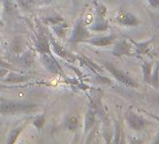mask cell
<instances>
[{"mask_svg": "<svg viewBox=\"0 0 159 144\" xmlns=\"http://www.w3.org/2000/svg\"><path fill=\"white\" fill-rule=\"evenodd\" d=\"M36 109V104L12 100H4L0 98V114H15L20 112H27Z\"/></svg>", "mask_w": 159, "mask_h": 144, "instance_id": "cell-1", "label": "cell"}, {"mask_svg": "<svg viewBox=\"0 0 159 144\" xmlns=\"http://www.w3.org/2000/svg\"><path fill=\"white\" fill-rule=\"evenodd\" d=\"M103 65L106 67V69L110 72V73L121 83H123L124 85L129 87V88H138L139 85L138 83V82L131 76L129 75L127 72L116 67L114 65L111 64L110 62L107 61H103L102 62Z\"/></svg>", "mask_w": 159, "mask_h": 144, "instance_id": "cell-2", "label": "cell"}, {"mask_svg": "<svg viewBox=\"0 0 159 144\" xmlns=\"http://www.w3.org/2000/svg\"><path fill=\"white\" fill-rule=\"evenodd\" d=\"M125 120L128 126L136 132H142L149 125L152 124V123L149 120L144 118L142 115L137 113L132 109L126 110L125 114Z\"/></svg>", "mask_w": 159, "mask_h": 144, "instance_id": "cell-3", "label": "cell"}, {"mask_svg": "<svg viewBox=\"0 0 159 144\" xmlns=\"http://www.w3.org/2000/svg\"><path fill=\"white\" fill-rule=\"evenodd\" d=\"M118 25L125 27H137L140 25L139 18L127 10H120L115 17Z\"/></svg>", "mask_w": 159, "mask_h": 144, "instance_id": "cell-4", "label": "cell"}, {"mask_svg": "<svg viewBox=\"0 0 159 144\" xmlns=\"http://www.w3.org/2000/svg\"><path fill=\"white\" fill-rule=\"evenodd\" d=\"M112 54L117 57L134 55L135 51H134V46H133L132 41H128L125 38L117 41L113 47Z\"/></svg>", "mask_w": 159, "mask_h": 144, "instance_id": "cell-5", "label": "cell"}, {"mask_svg": "<svg viewBox=\"0 0 159 144\" xmlns=\"http://www.w3.org/2000/svg\"><path fill=\"white\" fill-rule=\"evenodd\" d=\"M90 37V33L85 29L83 22L80 20L77 22L75 28L72 32L70 37V41L72 42H79V41H84Z\"/></svg>", "mask_w": 159, "mask_h": 144, "instance_id": "cell-6", "label": "cell"}, {"mask_svg": "<svg viewBox=\"0 0 159 144\" xmlns=\"http://www.w3.org/2000/svg\"><path fill=\"white\" fill-rule=\"evenodd\" d=\"M117 37L115 35H108V36H103V37H99V38H90V39H86L84 40L87 43H90L94 46L97 47H105V46H109L111 44H112L115 40H116Z\"/></svg>", "mask_w": 159, "mask_h": 144, "instance_id": "cell-7", "label": "cell"}, {"mask_svg": "<svg viewBox=\"0 0 159 144\" xmlns=\"http://www.w3.org/2000/svg\"><path fill=\"white\" fill-rule=\"evenodd\" d=\"M153 38H151L149 40L146 41H142V42H134L133 46H134V51H135V54H146L149 52L150 49H151V44L152 43Z\"/></svg>", "mask_w": 159, "mask_h": 144, "instance_id": "cell-8", "label": "cell"}, {"mask_svg": "<svg viewBox=\"0 0 159 144\" xmlns=\"http://www.w3.org/2000/svg\"><path fill=\"white\" fill-rule=\"evenodd\" d=\"M96 121V115L93 109H88L86 115H85V122H84V133H88L94 126Z\"/></svg>", "mask_w": 159, "mask_h": 144, "instance_id": "cell-9", "label": "cell"}, {"mask_svg": "<svg viewBox=\"0 0 159 144\" xmlns=\"http://www.w3.org/2000/svg\"><path fill=\"white\" fill-rule=\"evenodd\" d=\"M154 63L153 62H143L142 64V74H143V82L145 83L150 84V80H151V75L152 72Z\"/></svg>", "mask_w": 159, "mask_h": 144, "instance_id": "cell-10", "label": "cell"}, {"mask_svg": "<svg viewBox=\"0 0 159 144\" xmlns=\"http://www.w3.org/2000/svg\"><path fill=\"white\" fill-rule=\"evenodd\" d=\"M42 59H43L45 65H47V67L51 71H52V72H60V67H59L58 64L51 56V54H49V56H48L47 53H42Z\"/></svg>", "mask_w": 159, "mask_h": 144, "instance_id": "cell-11", "label": "cell"}, {"mask_svg": "<svg viewBox=\"0 0 159 144\" xmlns=\"http://www.w3.org/2000/svg\"><path fill=\"white\" fill-rule=\"evenodd\" d=\"M150 84L154 89H159V60L153 65L152 72L151 75V80H150Z\"/></svg>", "mask_w": 159, "mask_h": 144, "instance_id": "cell-12", "label": "cell"}, {"mask_svg": "<svg viewBox=\"0 0 159 144\" xmlns=\"http://www.w3.org/2000/svg\"><path fill=\"white\" fill-rule=\"evenodd\" d=\"M90 29L93 31H98V32L106 31L109 29V24L106 20H104L103 18L100 17L90 26Z\"/></svg>", "mask_w": 159, "mask_h": 144, "instance_id": "cell-13", "label": "cell"}, {"mask_svg": "<svg viewBox=\"0 0 159 144\" xmlns=\"http://www.w3.org/2000/svg\"><path fill=\"white\" fill-rule=\"evenodd\" d=\"M37 48H38V51L41 54L42 53H47V54L51 53V45H50L49 41L47 40V38H40L38 40Z\"/></svg>", "mask_w": 159, "mask_h": 144, "instance_id": "cell-14", "label": "cell"}, {"mask_svg": "<svg viewBox=\"0 0 159 144\" xmlns=\"http://www.w3.org/2000/svg\"><path fill=\"white\" fill-rule=\"evenodd\" d=\"M26 80H28L27 76H23V75H19V74H15V73H10L8 75V78L5 80V82L7 83H23L25 82Z\"/></svg>", "mask_w": 159, "mask_h": 144, "instance_id": "cell-15", "label": "cell"}, {"mask_svg": "<svg viewBox=\"0 0 159 144\" xmlns=\"http://www.w3.org/2000/svg\"><path fill=\"white\" fill-rule=\"evenodd\" d=\"M66 128L70 131H75L77 130L78 126H79V120L76 116H69L66 122Z\"/></svg>", "mask_w": 159, "mask_h": 144, "instance_id": "cell-16", "label": "cell"}, {"mask_svg": "<svg viewBox=\"0 0 159 144\" xmlns=\"http://www.w3.org/2000/svg\"><path fill=\"white\" fill-rule=\"evenodd\" d=\"M123 136V127H122V124L117 121L115 124V133H114V140L113 142L115 143H119L122 142L121 137Z\"/></svg>", "mask_w": 159, "mask_h": 144, "instance_id": "cell-17", "label": "cell"}, {"mask_svg": "<svg viewBox=\"0 0 159 144\" xmlns=\"http://www.w3.org/2000/svg\"><path fill=\"white\" fill-rule=\"evenodd\" d=\"M52 44L53 46V50L55 52L56 54H58L59 56H62L63 58H66V59H69V53H67L59 44H57L56 42H54L53 40L52 41Z\"/></svg>", "mask_w": 159, "mask_h": 144, "instance_id": "cell-18", "label": "cell"}, {"mask_svg": "<svg viewBox=\"0 0 159 144\" xmlns=\"http://www.w3.org/2000/svg\"><path fill=\"white\" fill-rule=\"evenodd\" d=\"M24 127H25V125H24V126H19V127H17V128H14V129L11 132V134H10V137H9V138H8V142H9V143H14V142L16 141V139L18 138L20 133L22 132V130H23Z\"/></svg>", "mask_w": 159, "mask_h": 144, "instance_id": "cell-19", "label": "cell"}, {"mask_svg": "<svg viewBox=\"0 0 159 144\" xmlns=\"http://www.w3.org/2000/svg\"><path fill=\"white\" fill-rule=\"evenodd\" d=\"M45 121H46L45 116H44V115H40V116H38V117L35 119V121L33 122V124H34V125H35L38 129H41V128L44 126V124H45Z\"/></svg>", "mask_w": 159, "mask_h": 144, "instance_id": "cell-20", "label": "cell"}, {"mask_svg": "<svg viewBox=\"0 0 159 144\" xmlns=\"http://www.w3.org/2000/svg\"><path fill=\"white\" fill-rule=\"evenodd\" d=\"M20 6L25 10H31L33 8V0H18Z\"/></svg>", "mask_w": 159, "mask_h": 144, "instance_id": "cell-21", "label": "cell"}, {"mask_svg": "<svg viewBox=\"0 0 159 144\" xmlns=\"http://www.w3.org/2000/svg\"><path fill=\"white\" fill-rule=\"evenodd\" d=\"M97 11H98V14L99 17H101V18H103V17L106 15V13H107V8H106L104 5H99V6L98 7Z\"/></svg>", "mask_w": 159, "mask_h": 144, "instance_id": "cell-22", "label": "cell"}, {"mask_svg": "<svg viewBox=\"0 0 159 144\" xmlns=\"http://www.w3.org/2000/svg\"><path fill=\"white\" fill-rule=\"evenodd\" d=\"M147 1L153 9H159V0H147Z\"/></svg>", "mask_w": 159, "mask_h": 144, "instance_id": "cell-23", "label": "cell"}, {"mask_svg": "<svg viewBox=\"0 0 159 144\" xmlns=\"http://www.w3.org/2000/svg\"><path fill=\"white\" fill-rule=\"evenodd\" d=\"M151 99H152V103H153V104H154V105H155L157 108H159V94L152 96Z\"/></svg>", "mask_w": 159, "mask_h": 144, "instance_id": "cell-24", "label": "cell"}, {"mask_svg": "<svg viewBox=\"0 0 159 144\" xmlns=\"http://www.w3.org/2000/svg\"><path fill=\"white\" fill-rule=\"evenodd\" d=\"M145 113L146 114H148L150 117H152V119H154L158 124H159V115H154V114H152V113H150V112H147V111H145Z\"/></svg>", "mask_w": 159, "mask_h": 144, "instance_id": "cell-25", "label": "cell"}, {"mask_svg": "<svg viewBox=\"0 0 159 144\" xmlns=\"http://www.w3.org/2000/svg\"><path fill=\"white\" fill-rule=\"evenodd\" d=\"M9 73V70L8 69H5V68H0V77H3L5 76L6 74Z\"/></svg>", "mask_w": 159, "mask_h": 144, "instance_id": "cell-26", "label": "cell"}, {"mask_svg": "<svg viewBox=\"0 0 159 144\" xmlns=\"http://www.w3.org/2000/svg\"><path fill=\"white\" fill-rule=\"evenodd\" d=\"M152 142H153V143H159V131L157 132V134H156L155 137L153 138Z\"/></svg>", "mask_w": 159, "mask_h": 144, "instance_id": "cell-27", "label": "cell"}, {"mask_svg": "<svg viewBox=\"0 0 159 144\" xmlns=\"http://www.w3.org/2000/svg\"><path fill=\"white\" fill-rule=\"evenodd\" d=\"M0 66H4V67H10V65H9V64H7V63H5V62H3V61H1V60H0Z\"/></svg>", "mask_w": 159, "mask_h": 144, "instance_id": "cell-28", "label": "cell"}, {"mask_svg": "<svg viewBox=\"0 0 159 144\" xmlns=\"http://www.w3.org/2000/svg\"><path fill=\"white\" fill-rule=\"evenodd\" d=\"M72 1H73V3H75V2H76V0H72Z\"/></svg>", "mask_w": 159, "mask_h": 144, "instance_id": "cell-29", "label": "cell"}, {"mask_svg": "<svg viewBox=\"0 0 159 144\" xmlns=\"http://www.w3.org/2000/svg\"><path fill=\"white\" fill-rule=\"evenodd\" d=\"M158 10H159V9H158Z\"/></svg>", "mask_w": 159, "mask_h": 144, "instance_id": "cell-30", "label": "cell"}]
</instances>
